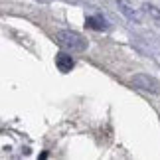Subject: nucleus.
Returning a JSON list of instances; mask_svg holds the SVG:
<instances>
[{"label":"nucleus","instance_id":"1","mask_svg":"<svg viewBox=\"0 0 160 160\" xmlns=\"http://www.w3.org/2000/svg\"><path fill=\"white\" fill-rule=\"evenodd\" d=\"M55 38H58L59 44L63 46L65 50H69V52H83V50H87V40H85L81 34L73 32V30H59Z\"/></svg>","mask_w":160,"mask_h":160},{"label":"nucleus","instance_id":"2","mask_svg":"<svg viewBox=\"0 0 160 160\" xmlns=\"http://www.w3.org/2000/svg\"><path fill=\"white\" fill-rule=\"evenodd\" d=\"M131 85L134 89L146 91V93H152V95L160 93V83L152 75H148V73H137V75H132L131 77Z\"/></svg>","mask_w":160,"mask_h":160},{"label":"nucleus","instance_id":"3","mask_svg":"<svg viewBox=\"0 0 160 160\" xmlns=\"http://www.w3.org/2000/svg\"><path fill=\"white\" fill-rule=\"evenodd\" d=\"M55 65H58V69L61 73H69L73 69V65H75V59H73L69 53L59 52V53H55Z\"/></svg>","mask_w":160,"mask_h":160},{"label":"nucleus","instance_id":"4","mask_svg":"<svg viewBox=\"0 0 160 160\" xmlns=\"http://www.w3.org/2000/svg\"><path fill=\"white\" fill-rule=\"evenodd\" d=\"M85 26L91 28V30H97V32H103V30L109 28V22H107L105 16L93 14V16H87V18H85Z\"/></svg>","mask_w":160,"mask_h":160},{"label":"nucleus","instance_id":"5","mask_svg":"<svg viewBox=\"0 0 160 160\" xmlns=\"http://www.w3.org/2000/svg\"><path fill=\"white\" fill-rule=\"evenodd\" d=\"M119 10H121V12H122V14H125V16L128 18V20H131V22L140 24V14H138V12L134 10V8H132V6L128 4V2H125V0H119Z\"/></svg>","mask_w":160,"mask_h":160},{"label":"nucleus","instance_id":"6","mask_svg":"<svg viewBox=\"0 0 160 160\" xmlns=\"http://www.w3.org/2000/svg\"><path fill=\"white\" fill-rule=\"evenodd\" d=\"M144 10L148 12V14H150L152 18H156V20L160 22V10H158V8H154L152 4H144Z\"/></svg>","mask_w":160,"mask_h":160}]
</instances>
